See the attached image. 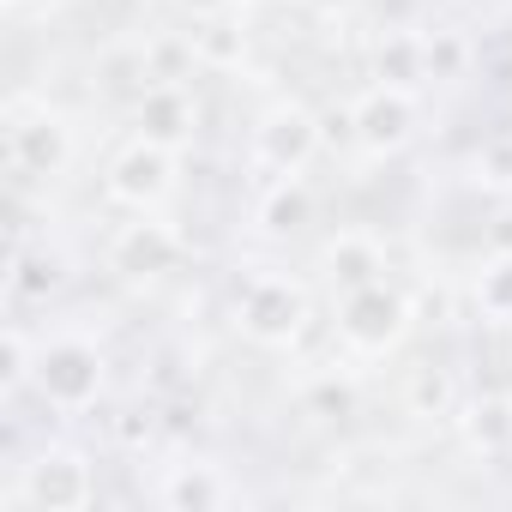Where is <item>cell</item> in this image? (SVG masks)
I'll list each match as a JSON object with an SVG mask.
<instances>
[{
	"label": "cell",
	"instance_id": "277c9868",
	"mask_svg": "<svg viewBox=\"0 0 512 512\" xmlns=\"http://www.w3.org/2000/svg\"><path fill=\"white\" fill-rule=\"evenodd\" d=\"M31 386L49 410H91L109 386V362L91 338H49L37 344V368H31Z\"/></svg>",
	"mask_w": 512,
	"mask_h": 512
},
{
	"label": "cell",
	"instance_id": "ffe728a7",
	"mask_svg": "<svg viewBox=\"0 0 512 512\" xmlns=\"http://www.w3.org/2000/svg\"><path fill=\"white\" fill-rule=\"evenodd\" d=\"M302 416L308 422H344V416H356V386L344 374H314L302 386Z\"/></svg>",
	"mask_w": 512,
	"mask_h": 512
},
{
	"label": "cell",
	"instance_id": "d4e9b609",
	"mask_svg": "<svg viewBox=\"0 0 512 512\" xmlns=\"http://www.w3.org/2000/svg\"><path fill=\"white\" fill-rule=\"evenodd\" d=\"M175 13H187V19L199 25V19H217V13H235V0H175Z\"/></svg>",
	"mask_w": 512,
	"mask_h": 512
},
{
	"label": "cell",
	"instance_id": "5b68a950",
	"mask_svg": "<svg viewBox=\"0 0 512 512\" xmlns=\"http://www.w3.org/2000/svg\"><path fill=\"white\" fill-rule=\"evenodd\" d=\"M344 127H350V139H356L362 157L386 163V157H398V151L422 133V97H416V85H380V79H374V85L350 103Z\"/></svg>",
	"mask_w": 512,
	"mask_h": 512
},
{
	"label": "cell",
	"instance_id": "7c38bea8",
	"mask_svg": "<svg viewBox=\"0 0 512 512\" xmlns=\"http://www.w3.org/2000/svg\"><path fill=\"white\" fill-rule=\"evenodd\" d=\"M157 500L169 512H217V506H235L241 488L217 464H169V476L157 482Z\"/></svg>",
	"mask_w": 512,
	"mask_h": 512
},
{
	"label": "cell",
	"instance_id": "ba28073f",
	"mask_svg": "<svg viewBox=\"0 0 512 512\" xmlns=\"http://www.w3.org/2000/svg\"><path fill=\"white\" fill-rule=\"evenodd\" d=\"M91 500H97V470L79 446H43L13 488V506L31 512H85Z\"/></svg>",
	"mask_w": 512,
	"mask_h": 512
},
{
	"label": "cell",
	"instance_id": "9c48e42d",
	"mask_svg": "<svg viewBox=\"0 0 512 512\" xmlns=\"http://www.w3.org/2000/svg\"><path fill=\"white\" fill-rule=\"evenodd\" d=\"M187 260V235L175 223H163L157 211H133V223H121L109 235V272L127 284H157Z\"/></svg>",
	"mask_w": 512,
	"mask_h": 512
},
{
	"label": "cell",
	"instance_id": "52a82bcc",
	"mask_svg": "<svg viewBox=\"0 0 512 512\" xmlns=\"http://www.w3.org/2000/svg\"><path fill=\"white\" fill-rule=\"evenodd\" d=\"M175 181H181V151L157 145V139H127L115 157H109V175H103V193L127 211H163L175 199Z\"/></svg>",
	"mask_w": 512,
	"mask_h": 512
},
{
	"label": "cell",
	"instance_id": "f1b7e54d",
	"mask_svg": "<svg viewBox=\"0 0 512 512\" xmlns=\"http://www.w3.org/2000/svg\"><path fill=\"white\" fill-rule=\"evenodd\" d=\"M0 7H25V0H0Z\"/></svg>",
	"mask_w": 512,
	"mask_h": 512
},
{
	"label": "cell",
	"instance_id": "9a60e30c",
	"mask_svg": "<svg viewBox=\"0 0 512 512\" xmlns=\"http://www.w3.org/2000/svg\"><path fill=\"white\" fill-rule=\"evenodd\" d=\"M187 37H193V55H199L205 73H241L247 55H253V37H247V25L235 13L199 19V31H187Z\"/></svg>",
	"mask_w": 512,
	"mask_h": 512
},
{
	"label": "cell",
	"instance_id": "7a4b0ae2",
	"mask_svg": "<svg viewBox=\"0 0 512 512\" xmlns=\"http://www.w3.org/2000/svg\"><path fill=\"white\" fill-rule=\"evenodd\" d=\"M308 320H314V302H308V290L290 272H253L241 284V296H235V326H241L247 344H260V350L302 344Z\"/></svg>",
	"mask_w": 512,
	"mask_h": 512
},
{
	"label": "cell",
	"instance_id": "8fae6325",
	"mask_svg": "<svg viewBox=\"0 0 512 512\" xmlns=\"http://www.w3.org/2000/svg\"><path fill=\"white\" fill-rule=\"evenodd\" d=\"M320 272H326L332 296L362 290V284L386 278V247H380V235H368V229H338V235L320 247Z\"/></svg>",
	"mask_w": 512,
	"mask_h": 512
},
{
	"label": "cell",
	"instance_id": "4fadbf2b",
	"mask_svg": "<svg viewBox=\"0 0 512 512\" xmlns=\"http://www.w3.org/2000/svg\"><path fill=\"white\" fill-rule=\"evenodd\" d=\"M458 434L476 458H506L512 452V398L506 392H476L458 404Z\"/></svg>",
	"mask_w": 512,
	"mask_h": 512
},
{
	"label": "cell",
	"instance_id": "484cf974",
	"mask_svg": "<svg viewBox=\"0 0 512 512\" xmlns=\"http://www.w3.org/2000/svg\"><path fill=\"white\" fill-rule=\"evenodd\" d=\"M488 253H512V211H500L488 223Z\"/></svg>",
	"mask_w": 512,
	"mask_h": 512
},
{
	"label": "cell",
	"instance_id": "d6986e66",
	"mask_svg": "<svg viewBox=\"0 0 512 512\" xmlns=\"http://www.w3.org/2000/svg\"><path fill=\"white\" fill-rule=\"evenodd\" d=\"M476 308L494 326H512V253H488L476 272Z\"/></svg>",
	"mask_w": 512,
	"mask_h": 512
},
{
	"label": "cell",
	"instance_id": "83f0119b",
	"mask_svg": "<svg viewBox=\"0 0 512 512\" xmlns=\"http://www.w3.org/2000/svg\"><path fill=\"white\" fill-rule=\"evenodd\" d=\"M247 7H284V0H247Z\"/></svg>",
	"mask_w": 512,
	"mask_h": 512
},
{
	"label": "cell",
	"instance_id": "cb8c5ba5",
	"mask_svg": "<svg viewBox=\"0 0 512 512\" xmlns=\"http://www.w3.org/2000/svg\"><path fill=\"white\" fill-rule=\"evenodd\" d=\"M145 55H151V79H187V67H199L193 37H151Z\"/></svg>",
	"mask_w": 512,
	"mask_h": 512
},
{
	"label": "cell",
	"instance_id": "603a6c76",
	"mask_svg": "<svg viewBox=\"0 0 512 512\" xmlns=\"http://www.w3.org/2000/svg\"><path fill=\"white\" fill-rule=\"evenodd\" d=\"M37 368V344L25 338V326H7V338H0V392H19Z\"/></svg>",
	"mask_w": 512,
	"mask_h": 512
},
{
	"label": "cell",
	"instance_id": "5bb4252c",
	"mask_svg": "<svg viewBox=\"0 0 512 512\" xmlns=\"http://www.w3.org/2000/svg\"><path fill=\"white\" fill-rule=\"evenodd\" d=\"M314 223V193H308V181L302 175H290V181H272L266 187V199L253 205V229L260 235H272V241H284V235H302Z\"/></svg>",
	"mask_w": 512,
	"mask_h": 512
},
{
	"label": "cell",
	"instance_id": "7402d4cb",
	"mask_svg": "<svg viewBox=\"0 0 512 512\" xmlns=\"http://www.w3.org/2000/svg\"><path fill=\"white\" fill-rule=\"evenodd\" d=\"M422 43H428V79L434 85H458L470 73V43L458 31H422Z\"/></svg>",
	"mask_w": 512,
	"mask_h": 512
},
{
	"label": "cell",
	"instance_id": "e0dca14e",
	"mask_svg": "<svg viewBox=\"0 0 512 512\" xmlns=\"http://www.w3.org/2000/svg\"><path fill=\"white\" fill-rule=\"evenodd\" d=\"M374 79L380 85H422L428 79V43H422V31H386V37H374Z\"/></svg>",
	"mask_w": 512,
	"mask_h": 512
},
{
	"label": "cell",
	"instance_id": "3957f363",
	"mask_svg": "<svg viewBox=\"0 0 512 512\" xmlns=\"http://www.w3.org/2000/svg\"><path fill=\"white\" fill-rule=\"evenodd\" d=\"M79 157V139H73V121L31 103V97H13L7 103V163L19 181H55L67 175Z\"/></svg>",
	"mask_w": 512,
	"mask_h": 512
},
{
	"label": "cell",
	"instance_id": "44dd1931",
	"mask_svg": "<svg viewBox=\"0 0 512 512\" xmlns=\"http://www.w3.org/2000/svg\"><path fill=\"white\" fill-rule=\"evenodd\" d=\"M55 284H61V260H55V253H31V247L13 253V272H7L13 296H49Z\"/></svg>",
	"mask_w": 512,
	"mask_h": 512
},
{
	"label": "cell",
	"instance_id": "30bf717a",
	"mask_svg": "<svg viewBox=\"0 0 512 512\" xmlns=\"http://www.w3.org/2000/svg\"><path fill=\"white\" fill-rule=\"evenodd\" d=\"M133 133L139 139H157L169 151H187L193 133H199V97L187 79H157L133 97Z\"/></svg>",
	"mask_w": 512,
	"mask_h": 512
},
{
	"label": "cell",
	"instance_id": "8992f818",
	"mask_svg": "<svg viewBox=\"0 0 512 512\" xmlns=\"http://www.w3.org/2000/svg\"><path fill=\"white\" fill-rule=\"evenodd\" d=\"M320 145H326V127H320V115H314L308 103H296V97L272 103L260 121H253V169H266L272 181L302 175V169L320 157Z\"/></svg>",
	"mask_w": 512,
	"mask_h": 512
},
{
	"label": "cell",
	"instance_id": "2e32d148",
	"mask_svg": "<svg viewBox=\"0 0 512 512\" xmlns=\"http://www.w3.org/2000/svg\"><path fill=\"white\" fill-rule=\"evenodd\" d=\"M458 380H452V368H434V362H422V368H410V380H404V410L416 416V422H458Z\"/></svg>",
	"mask_w": 512,
	"mask_h": 512
},
{
	"label": "cell",
	"instance_id": "6da1fadb",
	"mask_svg": "<svg viewBox=\"0 0 512 512\" xmlns=\"http://www.w3.org/2000/svg\"><path fill=\"white\" fill-rule=\"evenodd\" d=\"M416 326V302L392 284V278H374L362 290H344L338 296V344L362 362H380L392 356Z\"/></svg>",
	"mask_w": 512,
	"mask_h": 512
},
{
	"label": "cell",
	"instance_id": "ac0fdd59",
	"mask_svg": "<svg viewBox=\"0 0 512 512\" xmlns=\"http://www.w3.org/2000/svg\"><path fill=\"white\" fill-rule=\"evenodd\" d=\"M470 187L476 193H512V133H488L476 151H470Z\"/></svg>",
	"mask_w": 512,
	"mask_h": 512
},
{
	"label": "cell",
	"instance_id": "4316f807",
	"mask_svg": "<svg viewBox=\"0 0 512 512\" xmlns=\"http://www.w3.org/2000/svg\"><path fill=\"white\" fill-rule=\"evenodd\" d=\"M302 7H308L314 19H344V13L356 7V0H302Z\"/></svg>",
	"mask_w": 512,
	"mask_h": 512
}]
</instances>
